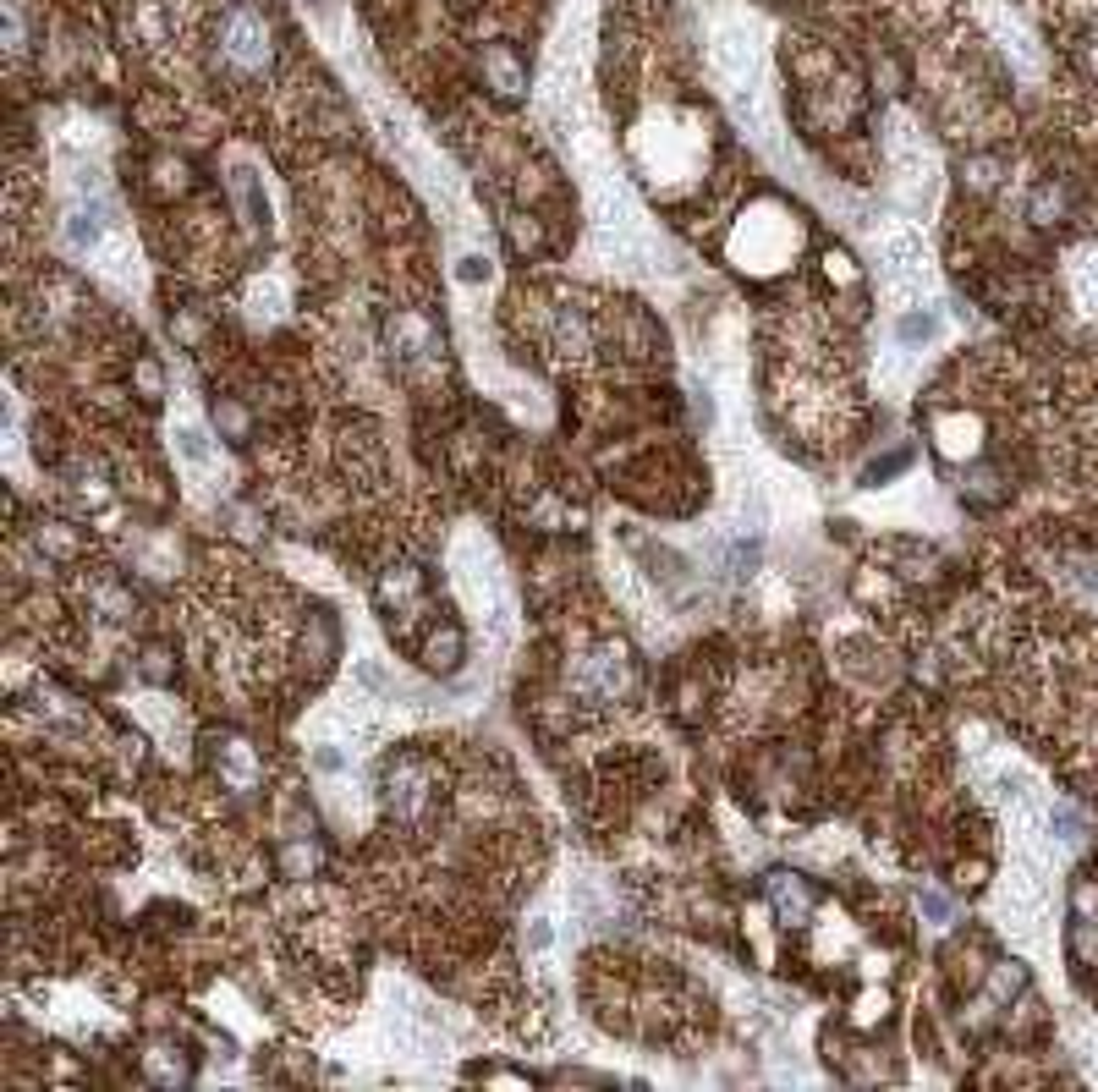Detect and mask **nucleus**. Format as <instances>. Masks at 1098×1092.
<instances>
[{
    "instance_id": "nucleus-9",
    "label": "nucleus",
    "mask_w": 1098,
    "mask_h": 1092,
    "mask_svg": "<svg viewBox=\"0 0 1098 1092\" xmlns=\"http://www.w3.org/2000/svg\"><path fill=\"white\" fill-rule=\"evenodd\" d=\"M176 451H181V461L209 467V440H204V429H198V423H181V429H176Z\"/></svg>"
},
{
    "instance_id": "nucleus-11",
    "label": "nucleus",
    "mask_w": 1098,
    "mask_h": 1092,
    "mask_svg": "<svg viewBox=\"0 0 1098 1092\" xmlns=\"http://www.w3.org/2000/svg\"><path fill=\"white\" fill-rule=\"evenodd\" d=\"M895 335H901V341H933V335H939V318L933 313H901Z\"/></svg>"
},
{
    "instance_id": "nucleus-6",
    "label": "nucleus",
    "mask_w": 1098,
    "mask_h": 1092,
    "mask_svg": "<svg viewBox=\"0 0 1098 1092\" xmlns=\"http://www.w3.org/2000/svg\"><path fill=\"white\" fill-rule=\"evenodd\" d=\"M99 236H105L99 204L94 209H72V220H67V242H72V248H99Z\"/></svg>"
},
{
    "instance_id": "nucleus-1",
    "label": "nucleus",
    "mask_w": 1098,
    "mask_h": 1092,
    "mask_svg": "<svg viewBox=\"0 0 1098 1092\" xmlns=\"http://www.w3.org/2000/svg\"><path fill=\"white\" fill-rule=\"evenodd\" d=\"M879 269H884V286H890V297H923V291L933 286V269H929V259H923V242H918V236H890V242H884V259H879Z\"/></svg>"
},
{
    "instance_id": "nucleus-7",
    "label": "nucleus",
    "mask_w": 1098,
    "mask_h": 1092,
    "mask_svg": "<svg viewBox=\"0 0 1098 1092\" xmlns=\"http://www.w3.org/2000/svg\"><path fill=\"white\" fill-rule=\"evenodd\" d=\"M484 71L501 83V94H522V67L511 61V50H484Z\"/></svg>"
},
{
    "instance_id": "nucleus-4",
    "label": "nucleus",
    "mask_w": 1098,
    "mask_h": 1092,
    "mask_svg": "<svg viewBox=\"0 0 1098 1092\" xmlns=\"http://www.w3.org/2000/svg\"><path fill=\"white\" fill-rule=\"evenodd\" d=\"M429 790H434V775L423 763H396V775H390V807L396 813H417L429 802Z\"/></svg>"
},
{
    "instance_id": "nucleus-15",
    "label": "nucleus",
    "mask_w": 1098,
    "mask_h": 1092,
    "mask_svg": "<svg viewBox=\"0 0 1098 1092\" xmlns=\"http://www.w3.org/2000/svg\"><path fill=\"white\" fill-rule=\"evenodd\" d=\"M461 280L473 286V280H489V263L484 259H461Z\"/></svg>"
},
{
    "instance_id": "nucleus-10",
    "label": "nucleus",
    "mask_w": 1098,
    "mask_h": 1092,
    "mask_svg": "<svg viewBox=\"0 0 1098 1092\" xmlns=\"http://www.w3.org/2000/svg\"><path fill=\"white\" fill-rule=\"evenodd\" d=\"M555 341H560V352H566V357H577V352L588 346V324H583L577 313H566V318L555 324Z\"/></svg>"
},
{
    "instance_id": "nucleus-12",
    "label": "nucleus",
    "mask_w": 1098,
    "mask_h": 1092,
    "mask_svg": "<svg viewBox=\"0 0 1098 1092\" xmlns=\"http://www.w3.org/2000/svg\"><path fill=\"white\" fill-rule=\"evenodd\" d=\"M456 653H461V637L456 632H446V637H434V642H429V664H434V670H451V664H456Z\"/></svg>"
},
{
    "instance_id": "nucleus-5",
    "label": "nucleus",
    "mask_w": 1098,
    "mask_h": 1092,
    "mask_svg": "<svg viewBox=\"0 0 1098 1092\" xmlns=\"http://www.w3.org/2000/svg\"><path fill=\"white\" fill-rule=\"evenodd\" d=\"M583 687L598 691V697H615V691H626V659H621V653H598V659L588 664Z\"/></svg>"
},
{
    "instance_id": "nucleus-17",
    "label": "nucleus",
    "mask_w": 1098,
    "mask_h": 1092,
    "mask_svg": "<svg viewBox=\"0 0 1098 1092\" xmlns=\"http://www.w3.org/2000/svg\"><path fill=\"white\" fill-rule=\"evenodd\" d=\"M549 939H555V933H549V923H533V933H528L533 950H549Z\"/></svg>"
},
{
    "instance_id": "nucleus-16",
    "label": "nucleus",
    "mask_w": 1098,
    "mask_h": 1092,
    "mask_svg": "<svg viewBox=\"0 0 1098 1092\" xmlns=\"http://www.w3.org/2000/svg\"><path fill=\"white\" fill-rule=\"evenodd\" d=\"M1016 988H1022V972H1016V967L994 977V994H1000V999H1005V994H1016Z\"/></svg>"
},
{
    "instance_id": "nucleus-8",
    "label": "nucleus",
    "mask_w": 1098,
    "mask_h": 1092,
    "mask_svg": "<svg viewBox=\"0 0 1098 1092\" xmlns=\"http://www.w3.org/2000/svg\"><path fill=\"white\" fill-rule=\"evenodd\" d=\"M775 906L786 917H807L813 912V895H807V884H796V878H775Z\"/></svg>"
},
{
    "instance_id": "nucleus-13",
    "label": "nucleus",
    "mask_w": 1098,
    "mask_h": 1092,
    "mask_svg": "<svg viewBox=\"0 0 1098 1092\" xmlns=\"http://www.w3.org/2000/svg\"><path fill=\"white\" fill-rule=\"evenodd\" d=\"M879 368H884V379H890V385H901V379H906V374H912V362H906V357H901V352H890V357L879 362Z\"/></svg>"
},
{
    "instance_id": "nucleus-2",
    "label": "nucleus",
    "mask_w": 1098,
    "mask_h": 1092,
    "mask_svg": "<svg viewBox=\"0 0 1098 1092\" xmlns=\"http://www.w3.org/2000/svg\"><path fill=\"white\" fill-rule=\"evenodd\" d=\"M225 67H242V71H264L269 67V28L264 17L253 12H231L225 17Z\"/></svg>"
},
{
    "instance_id": "nucleus-3",
    "label": "nucleus",
    "mask_w": 1098,
    "mask_h": 1092,
    "mask_svg": "<svg viewBox=\"0 0 1098 1092\" xmlns=\"http://www.w3.org/2000/svg\"><path fill=\"white\" fill-rule=\"evenodd\" d=\"M709 61H714V77H720V83H731L737 94H747V77H752V67H758L747 33H741V28L720 33V39H714V50H709Z\"/></svg>"
},
{
    "instance_id": "nucleus-14",
    "label": "nucleus",
    "mask_w": 1098,
    "mask_h": 1092,
    "mask_svg": "<svg viewBox=\"0 0 1098 1092\" xmlns=\"http://www.w3.org/2000/svg\"><path fill=\"white\" fill-rule=\"evenodd\" d=\"M923 917H929V923H945V917H950L945 895H933V889H929V895H923Z\"/></svg>"
}]
</instances>
